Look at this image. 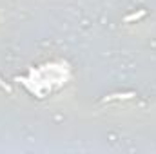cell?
Wrapping results in <instances>:
<instances>
[{
  "label": "cell",
  "mask_w": 156,
  "mask_h": 154,
  "mask_svg": "<svg viewBox=\"0 0 156 154\" xmlns=\"http://www.w3.org/2000/svg\"><path fill=\"white\" fill-rule=\"evenodd\" d=\"M142 16H145V9H140V11H136V13H133V15H127V16L123 18V22H134V20H140Z\"/></svg>",
  "instance_id": "2"
},
{
  "label": "cell",
  "mask_w": 156,
  "mask_h": 154,
  "mask_svg": "<svg viewBox=\"0 0 156 154\" xmlns=\"http://www.w3.org/2000/svg\"><path fill=\"white\" fill-rule=\"evenodd\" d=\"M134 93H116V94H109L104 98V102H109V100H120V98H133Z\"/></svg>",
  "instance_id": "1"
},
{
  "label": "cell",
  "mask_w": 156,
  "mask_h": 154,
  "mask_svg": "<svg viewBox=\"0 0 156 154\" xmlns=\"http://www.w3.org/2000/svg\"><path fill=\"white\" fill-rule=\"evenodd\" d=\"M0 87H2V89H5L7 93H11V87H9V85H7V83H5V82L2 80V78H0Z\"/></svg>",
  "instance_id": "3"
}]
</instances>
